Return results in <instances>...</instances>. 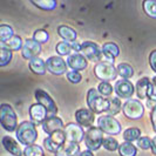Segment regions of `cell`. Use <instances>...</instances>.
Returning <instances> with one entry per match:
<instances>
[{
    "label": "cell",
    "mask_w": 156,
    "mask_h": 156,
    "mask_svg": "<svg viewBox=\"0 0 156 156\" xmlns=\"http://www.w3.org/2000/svg\"><path fill=\"white\" fill-rule=\"evenodd\" d=\"M151 83H153V85H155L156 86V76L154 79H153V82H151Z\"/></svg>",
    "instance_id": "7dc6e473"
},
{
    "label": "cell",
    "mask_w": 156,
    "mask_h": 156,
    "mask_svg": "<svg viewBox=\"0 0 156 156\" xmlns=\"http://www.w3.org/2000/svg\"><path fill=\"white\" fill-rule=\"evenodd\" d=\"M80 154V146L79 143L73 142H65L58 151L55 153V156H78Z\"/></svg>",
    "instance_id": "d6986e66"
},
{
    "label": "cell",
    "mask_w": 156,
    "mask_h": 156,
    "mask_svg": "<svg viewBox=\"0 0 156 156\" xmlns=\"http://www.w3.org/2000/svg\"><path fill=\"white\" fill-rule=\"evenodd\" d=\"M102 146H103V148H106L107 150H109V151H114V150L119 149V147H120L119 142H117L115 139L110 137V136H109V137H106V139H103Z\"/></svg>",
    "instance_id": "e575fe53"
},
{
    "label": "cell",
    "mask_w": 156,
    "mask_h": 156,
    "mask_svg": "<svg viewBox=\"0 0 156 156\" xmlns=\"http://www.w3.org/2000/svg\"><path fill=\"white\" fill-rule=\"evenodd\" d=\"M12 60V52L9 49H6L4 47L0 48V66L5 67L9 61Z\"/></svg>",
    "instance_id": "836d02e7"
},
{
    "label": "cell",
    "mask_w": 156,
    "mask_h": 156,
    "mask_svg": "<svg viewBox=\"0 0 156 156\" xmlns=\"http://www.w3.org/2000/svg\"><path fill=\"white\" fill-rule=\"evenodd\" d=\"M150 86H151V81L147 76L141 78L137 81V83H136V92H137V95H139L140 99H144V98L148 96V92Z\"/></svg>",
    "instance_id": "7402d4cb"
},
{
    "label": "cell",
    "mask_w": 156,
    "mask_h": 156,
    "mask_svg": "<svg viewBox=\"0 0 156 156\" xmlns=\"http://www.w3.org/2000/svg\"><path fill=\"white\" fill-rule=\"evenodd\" d=\"M137 146L140 147L141 149L143 150H147V149L151 148V140L147 137V136H143V137H140L137 140Z\"/></svg>",
    "instance_id": "f35d334b"
},
{
    "label": "cell",
    "mask_w": 156,
    "mask_h": 156,
    "mask_svg": "<svg viewBox=\"0 0 156 156\" xmlns=\"http://www.w3.org/2000/svg\"><path fill=\"white\" fill-rule=\"evenodd\" d=\"M63 127L62 120L58 116H51L48 117L46 121L42 123V129L46 132L48 135L61 130Z\"/></svg>",
    "instance_id": "ac0fdd59"
},
{
    "label": "cell",
    "mask_w": 156,
    "mask_h": 156,
    "mask_svg": "<svg viewBox=\"0 0 156 156\" xmlns=\"http://www.w3.org/2000/svg\"><path fill=\"white\" fill-rule=\"evenodd\" d=\"M30 116H31V122H33L35 126L42 125L47 119H48V112L47 109L41 106L39 103H35V105H32L31 108H30Z\"/></svg>",
    "instance_id": "5bb4252c"
},
{
    "label": "cell",
    "mask_w": 156,
    "mask_h": 156,
    "mask_svg": "<svg viewBox=\"0 0 156 156\" xmlns=\"http://www.w3.org/2000/svg\"><path fill=\"white\" fill-rule=\"evenodd\" d=\"M123 114L130 120H139L143 116L144 113V107L139 100L129 99L125 102L123 105Z\"/></svg>",
    "instance_id": "52a82bcc"
},
{
    "label": "cell",
    "mask_w": 156,
    "mask_h": 156,
    "mask_svg": "<svg viewBox=\"0 0 156 156\" xmlns=\"http://www.w3.org/2000/svg\"><path fill=\"white\" fill-rule=\"evenodd\" d=\"M72 49H74L75 52H79V51H81V45L75 41V42H73V44H72Z\"/></svg>",
    "instance_id": "ee69618b"
},
{
    "label": "cell",
    "mask_w": 156,
    "mask_h": 156,
    "mask_svg": "<svg viewBox=\"0 0 156 156\" xmlns=\"http://www.w3.org/2000/svg\"><path fill=\"white\" fill-rule=\"evenodd\" d=\"M23 155L25 156H45L42 148L38 144H33L28 146L23 150Z\"/></svg>",
    "instance_id": "1f68e13d"
},
{
    "label": "cell",
    "mask_w": 156,
    "mask_h": 156,
    "mask_svg": "<svg viewBox=\"0 0 156 156\" xmlns=\"http://www.w3.org/2000/svg\"><path fill=\"white\" fill-rule=\"evenodd\" d=\"M35 99L39 105L44 106L48 112V116H56L58 113V107L55 105L54 100L49 96V94L42 90V89H37L35 90Z\"/></svg>",
    "instance_id": "ba28073f"
},
{
    "label": "cell",
    "mask_w": 156,
    "mask_h": 156,
    "mask_svg": "<svg viewBox=\"0 0 156 156\" xmlns=\"http://www.w3.org/2000/svg\"><path fill=\"white\" fill-rule=\"evenodd\" d=\"M141 136V130L139 128H128L123 133V139L127 142H133L135 140H139Z\"/></svg>",
    "instance_id": "f1b7e54d"
},
{
    "label": "cell",
    "mask_w": 156,
    "mask_h": 156,
    "mask_svg": "<svg viewBox=\"0 0 156 156\" xmlns=\"http://www.w3.org/2000/svg\"><path fill=\"white\" fill-rule=\"evenodd\" d=\"M65 135H66V141L67 142H73V143H79L85 139L86 133L83 132L82 127L76 123H68L65 127Z\"/></svg>",
    "instance_id": "8fae6325"
},
{
    "label": "cell",
    "mask_w": 156,
    "mask_h": 156,
    "mask_svg": "<svg viewBox=\"0 0 156 156\" xmlns=\"http://www.w3.org/2000/svg\"><path fill=\"white\" fill-rule=\"evenodd\" d=\"M81 51H82L83 56L86 59H89L92 61H96L98 63L101 62L103 53H102V49H100L96 44H94L92 41H85L81 44Z\"/></svg>",
    "instance_id": "30bf717a"
},
{
    "label": "cell",
    "mask_w": 156,
    "mask_h": 156,
    "mask_svg": "<svg viewBox=\"0 0 156 156\" xmlns=\"http://www.w3.org/2000/svg\"><path fill=\"white\" fill-rule=\"evenodd\" d=\"M47 70L54 75H62L67 70V63L60 56H51L46 61Z\"/></svg>",
    "instance_id": "7c38bea8"
},
{
    "label": "cell",
    "mask_w": 156,
    "mask_h": 156,
    "mask_svg": "<svg viewBox=\"0 0 156 156\" xmlns=\"http://www.w3.org/2000/svg\"><path fill=\"white\" fill-rule=\"evenodd\" d=\"M32 2L37 7L45 9V11H52V9H54L56 7V1H54V0H38V1L33 0Z\"/></svg>",
    "instance_id": "83f0119b"
},
{
    "label": "cell",
    "mask_w": 156,
    "mask_h": 156,
    "mask_svg": "<svg viewBox=\"0 0 156 156\" xmlns=\"http://www.w3.org/2000/svg\"><path fill=\"white\" fill-rule=\"evenodd\" d=\"M16 139L23 146H33L38 139V130L35 125L30 121L21 122L16 129Z\"/></svg>",
    "instance_id": "6da1fadb"
},
{
    "label": "cell",
    "mask_w": 156,
    "mask_h": 156,
    "mask_svg": "<svg viewBox=\"0 0 156 156\" xmlns=\"http://www.w3.org/2000/svg\"><path fill=\"white\" fill-rule=\"evenodd\" d=\"M94 73L96 78L102 80V82H108L110 80H114L117 75V69L114 67V63L108 61H101L96 63L94 67Z\"/></svg>",
    "instance_id": "277c9868"
},
{
    "label": "cell",
    "mask_w": 156,
    "mask_h": 156,
    "mask_svg": "<svg viewBox=\"0 0 156 156\" xmlns=\"http://www.w3.org/2000/svg\"><path fill=\"white\" fill-rule=\"evenodd\" d=\"M116 69H117V74H119L121 78H123V80L130 79L134 74L133 67H132L130 65H128V63H120L116 67Z\"/></svg>",
    "instance_id": "4316f807"
},
{
    "label": "cell",
    "mask_w": 156,
    "mask_h": 156,
    "mask_svg": "<svg viewBox=\"0 0 156 156\" xmlns=\"http://www.w3.org/2000/svg\"><path fill=\"white\" fill-rule=\"evenodd\" d=\"M148 98H149V102H154L156 103V86L151 83V86L149 88L148 92Z\"/></svg>",
    "instance_id": "60d3db41"
},
{
    "label": "cell",
    "mask_w": 156,
    "mask_h": 156,
    "mask_svg": "<svg viewBox=\"0 0 156 156\" xmlns=\"http://www.w3.org/2000/svg\"><path fill=\"white\" fill-rule=\"evenodd\" d=\"M0 121H1L2 128L5 130L9 132V133L14 132L16 129L18 120H16V112L7 103L1 105V108H0Z\"/></svg>",
    "instance_id": "3957f363"
},
{
    "label": "cell",
    "mask_w": 156,
    "mask_h": 156,
    "mask_svg": "<svg viewBox=\"0 0 156 156\" xmlns=\"http://www.w3.org/2000/svg\"><path fill=\"white\" fill-rule=\"evenodd\" d=\"M149 63H150V67L153 68V70L156 73V49L153 51L149 55Z\"/></svg>",
    "instance_id": "b9f144b4"
},
{
    "label": "cell",
    "mask_w": 156,
    "mask_h": 156,
    "mask_svg": "<svg viewBox=\"0 0 156 156\" xmlns=\"http://www.w3.org/2000/svg\"><path fill=\"white\" fill-rule=\"evenodd\" d=\"M58 33L66 41H69L72 44L76 41V32L74 31L72 27H68L66 25H61V26L58 27Z\"/></svg>",
    "instance_id": "603a6c76"
},
{
    "label": "cell",
    "mask_w": 156,
    "mask_h": 156,
    "mask_svg": "<svg viewBox=\"0 0 156 156\" xmlns=\"http://www.w3.org/2000/svg\"><path fill=\"white\" fill-rule=\"evenodd\" d=\"M2 146L12 155L21 156L23 154V151H21V149H20V147H19V144L11 136H4L2 137Z\"/></svg>",
    "instance_id": "44dd1931"
},
{
    "label": "cell",
    "mask_w": 156,
    "mask_h": 156,
    "mask_svg": "<svg viewBox=\"0 0 156 156\" xmlns=\"http://www.w3.org/2000/svg\"><path fill=\"white\" fill-rule=\"evenodd\" d=\"M67 65L70 68L75 72H80V70L86 69L87 67V60L83 55L79 54V53H74L70 54L67 58Z\"/></svg>",
    "instance_id": "e0dca14e"
},
{
    "label": "cell",
    "mask_w": 156,
    "mask_h": 156,
    "mask_svg": "<svg viewBox=\"0 0 156 156\" xmlns=\"http://www.w3.org/2000/svg\"><path fill=\"white\" fill-rule=\"evenodd\" d=\"M23 40L19 35H14L13 38H11L9 40H7L6 42H2L1 47L9 49V51H19V49H23Z\"/></svg>",
    "instance_id": "d4e9b609"
},
{
    "label": "cell",
    "mask_w": 156,
    "mask_h": 156,
    "mask_svg": "<svg viewBox=\"0 0 156 156\" xmlns=\"http://www.w3.org/2000/svg\"><path fill=\"white\" fill-rule=\"evenodd\" d=\"M30 68L33 73H35L38 75H44L47 69L46 62L40 58H34L30 61Z\"/></svg>",
    "instance_id": "cb8c5ba5"
},
{
    "label": "cell",
    "mask_w": 156,
    "mask_h": 156,
    "mask_svg": "<svg viewBox=\"0 0 156 156\" xmlns=\"http://www.w3.org/2000/svg\"><path fill=\"white\" fill-rule=\"evenodd\" d=\"M103 142V132L100 128L92 127L87 130L85 135V144L89 150H98Z\"/></svg>",
    "instance_id": "5b68a950"
},
{
    "label": "cell",
    "mask_w": 156,
    "mask_h": 156,
    "mask_svg": "<svg viewBox=\"0 0 156 156\" xmlns=\"http://www.w3.org/2000/svg\"><path fill=\"white\" fill-rule=\"evenodd\" d=\"M136 153H137L136 147L134 146L132 142L125 141L119 147V154H120V156H136Z\"/></svg>",
    "instance_id": "484cf974"
},
{
    "label": "cell",
    "mask_w": 156,
    "mask_h": 156,
    "mask_svg": "<svg viewBox=\"0 0 156 156\" xmlns=\"http://www.w3.org/2000/svg\"><path fill=\"white\" fill-rule=\"evenodd\" d=\"M98 125L103 133L108 134V135H117L121 133L120 122L115 117L110 116V115H103V116L99 117Z\"/></svg>",
    "instance_id": "8992f818"
},
{
    "label": "cell",
    "mask_w": 156,
    "mask_h": 156,
    "mask_svg": "<svg viewBox=\"0 0 156 156\" xmlns=\"http://www.w3.org/2000/svg\"><path fill=\"white\" fill-rule=\"evenodd\" d=\"M33 39L35 40L37 42H39V44H45V42H47L48 39H49V35H48V33H47L46 31H44V30H38V31L34 32Z\"/></svg>",
    "instance_id": "8d00e7d4"
},
{
    "label": "cell",
    "mask_w": 156,
    "mask_h": 156,
    "mask_svg": "<svg viewBox=\"0 0 156 156\" xmlns=\"http://www.w3.org/2000/svg\"><path fill=\"white\" fill-rule=\"evenodd\" d=\"M55 49H56V52L60 55H68L69 56V53L70 51H72V45H69L66 41H61V42H59L56 45Z\"/></svg>",
    "instance_id": "d590c367"
},
{
    "label": "cell",
    "mask_w": 156,
    "mask_h": 156,
    "mask_svg": "<svg viewBox=\"0 0 156 156\" xmlns=\"http://www.w3.org/2000/svg\"><path fill=\"white\" fill-rule=\"evenodd\" d=\"M67 79H68V81H70L72 83H79L80 81H81V74L79 73V72H75V70H72V72H68L67 73Z\"/></svg>",
    "instance_id": "ab89813d"
},
{
    "label": "cell",
    "mask_w": 156,
    "mask_h": 156,
    "mask_svg": "<svg viewBox=\"0 0 156 156\" xmlns=\"http://www.w3.org/2000/svg\"><path fill=\"white\" fill-rule=\"evenodd\" d=\"M98 90H99V93L103 95V96H110L112 93H113V86L110 85L109 82H101L100 85H99V88H98Z\"/></svg>",
    "instance_id": "74e56055"
},
{
    "label": "cell",
    "mask_w": 156,
    "mask_h": 156,
    "mask_svg": "<svg viewBox=\"0 0 156 156\" xmlns=\"http://www.w3.org/2000/svg\"><path fill=\"white\" fill-rule=\"evenodd\" d=\"M13 37H14V34H13L12 27H9L7 25H1L0 26V41H1V44L6 42L7 40H9Z\"/></svg>",
    "instance_id": "4dcf8cb0"
},
{
    "label": "cell",
    "mask_w": 156,
    "mask_h": 156,
    "mask_svg": "<svg viewBox=\"0 0 156 156\" xmlns=\"http://www.w3.org/2000/svg\"><path fill=\"white\" fill-rule=\"evenodd\" d=\"M40 53H41V46L39 42H37L34 39H26L21 49V54L23 58L31 61L32 59L38 58Z\"/></svg>",
    "instance_id": "4fadbf2b"
},
{
    "label": "cell",
    "mask_w": 156,
    "mask_h": 156,
    "mask_svg": "<svg viewBox=\"0 0 156 156\" xmlns=\"http://www.w3.org/2000/svg\"><path fill=\"white\" fill-rule=\"evenodd\" d=\"M143 9L146 14L153 19H156V1L155 0H146L143 2Z\"/></svg>",
    "instance_id": "f546056e"
},
{
    "label": "cell",
    "mask_w": 156,
    "mask_h": 156,
    "mask_svg": "<svg viewBox=\"0 0 156 156\" xmlns=\"http://www.w3.org/2000/svg\"><path fill=\"white\" fill-rule=\"evenodd\" d=\"M109 101H110V107H109V110H108V114H109L110 116L112 115H116L117 113H120L121 108H123L122 107V103H121L119 98H113V99H110Z\"/></svg>",
    "instance_id": "d6a6232c"
},
{
    "label": "cell",
    "mask_w": 156,
    "mask_h": 156,
    "mask_svg": "<svg viewBox=\"0 0 156 156\" xmlns=\"http://www.w3.org/2000/svg\"><path fill=\"white\" fill-rule=\"evenodd\" d=\"M75 120H76L78 125H80L81 127L92 128V125L94 123V120H95V115L90 109L81 108L75 112Z\"/></svg>",
    "instance_id": "2e32d148"
},
{
    "label": "cell",
    "mask_w": 156,
    "mask_h": 156,
    "mask_svg": "<svg viewBox=\"0 0 156 156\" xmlns=\"http://www.w3.org/2000/svg\"><path fill=\"white\" fill-rule=\"evenodd\" d=\"M102 53H103V58L106 59L105 61L114 63L115 58L120 54V48L114 42H106L102 47Z\"/></svg>",
    "instance_id": "ffe728a7"
},
{
    "label": "cell",
    "mask_w": 156,
    "mask_h": 156,
    "mask_svg": "<svg viewBox=\"0 0 156 156\" xmlns=\"http://www.w3.org/2000/svg\"><path fill=\"white\" fill-rule=\"evenodd\" d=\"M87 105L89 107V109L93 113L101 114L103 112H108L110 107V101L108 99L103 98L101 94L99 93V90L96 89H89L87 93Z\"/></svg>",
    "instance_id": "7a4b0ae2"
},
{
    "label": "cell",
    "mask_w": 156,
    "mask_h": 156,
    "mask_svg": "<svg viewBox=\"0 0 156 156\" xmlns=\"http://www.w3.org/2000/svg\"><path fill=\"white\" fill-rule=\"evenodd\" d=\"M65 142H66L65 132L59 130V132H55V133L48 135V137L44 141V146H45V149L47 151L55 154L58 151V149L60 148Z\"/></svg>",
    "instance_id": "9c48e42d"
},
{
    "label": "cell",
    "mask_w": 156,
    "mask_h": 156,
    "mask_svg": "<svg viewBox=\"0 0 156 156\" xmlns=\"http://www.w3.org/2000/svg\"><path fill=\"white\" fill-rule=\"evenodd\" d=\"M80 156H94V154H93V151L92 150H83V151H81L80 153Z\"/></svg>",
    "instance_id": "f6af8a7d"
},
{
    "label": "cell",
    "mask_w": 156,
    "mask_h": 156,
    "mask_svg": "<svg viewBox=\"0 0 156 156\" xmlns=\"http://www.w3.org/2000/svg\"><path fill=\"white\" fill-rule=\"evenodd\" d=\"M151 151L156 155V136L151 140Z\"/></svg>",
    "instance_id": "bcb514c9"
},
{
    "label": "cell",
    "mask_w": 156,
    "mask_h": 156,
    "mask_svg": "<svg viewBox=\"0 0 156 156\" xmlns=\"http://www.w3.org/2000/svg\"><path fill=\"white\" fill-rule=\"evenodd\" d=\"M114 87H115L114 88L115 93L121 99H129V98H132L134 94V90H135L133 83L129 80H119V81H116V83H115Z\"/></svg>",
    "instance_id": "9a60e30c"
},
{
    "label": "cell",
    "mask_w": 156,
    "mask_h": 156,
    "mask_svg": "<svg viewBox=\"0 0 156 156\" xmlns=\"http://www.w3.org/2000/svg\"><path fill=\"white\" fill-rule=\"evenodd\" d=\"M150 120H151V125H153V128L156 132V106L151 109V113H150Z\"/></svg>",
    "instance_id": "7bdbcfd3"
}]
</instances>
